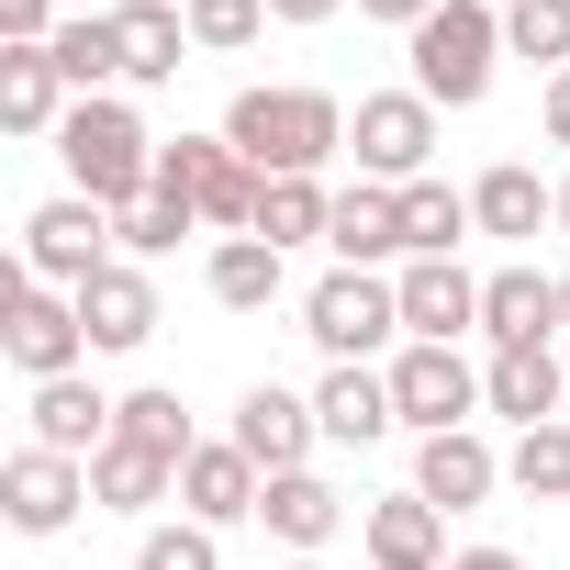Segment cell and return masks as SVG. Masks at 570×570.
<instances>
[{"label":"cell","mask_w":570,"mask_h":570,"mask_svg":"<svg viewBox=\"0 0 570 570\" xmlns=\"http://www.w3.org/2000/svg\"><path fill=\"white\" fill-rule=\"evenodd\" d=\"M90 503V459H57V448H12L0 459V514H12V537H68Z\"/></svg>","instance_id":"cell-9"},{"label":"cell","mask_w":570,"mask_h":570,"mask_svg":"<svg viewBox=\"0 0 570 570\" xmlns=\"http://www.w3.org/2000/svg\"><path fill=\"white\" fill-rule=\"evenodd\" d=\"M325 224H336V190L325 179H268L257 190V235L292 257V246H325Z\"/></svg>","instance_id":"cell-29"},{"label":"cell","mask_w":570,"mask_h":570,"mask_svg":"<svg viewBox=\"0 0 570 570\" xmlns=\"http://www.w3.org/2000/svg\"><path fill=\"white\" fill-rule=\"evenodd\" d=\"M448 570H525V559H514V548H459Z\"/></svg>","instance_id":"cell-41"},{"label":"cell","mask_w":570,"mask_h":570,"mask_svg":"<svg viewBox=\"0 0 570 570\" xmlns=\"http://www.w3.org/2000/svg\"><path fill=\"white\" fill-rule=\"evenodd\" d=\"M257 525H268L279 548H292V559H314V548L347 525V492H336L325 470H279V481L257 492Z\"/></svg>","instance_id":"cell-20"},{"label":"cell","mask_w":570,"mask_h":570,"mask_svg":"<svg viewBox=\"0 0 570 570\" xmlns=\"http://www.w3.org/2000/svg\"><path fill=\"white\" fill-rule=\"evenodd\" d=\"M481 403L525 436V425H559L570 414V370L548 358V347H492V370H481Z\"/></svg>","instance_id":"cell-16"},{"label":"cell","mask_w":570,"mask_h":570,"mask_svg":"<svg viewBox=\"0 0 570 570\" xmlns=\"http://www.w3.org/2000/svg\"><path fill=\"white\" fill-rule=\"evenodd\" d=\"M79 325H90V358H135V347L157 336V279H146L135 257H112L90 292H79Z\"/></svg>","instance_id":"cell-15"},{"label":"cell","mask_w":570,"mask_h":570,"mask_svg":"<svg viewBox=\"0 0 570 570\" xmlns=\"http://www.w3.org/2000/svg\"><path fill=\"white\" fill-rule=\"evenodd\" d=\"M358 537H370V570H448V514L425 492H381Z\"/></svg>","instance_id":"cell-18"},{"label":"cell","mask_w":570,"mask_h":570,"mask_svg":"<svg viewBox=\"0 0 570 570\" xmlns=\"http://www.w3.org/2000/svg\"><path fill=\"white\" fill-rule=\"evenodd\" d=\"M559 235H570V179H559Z\"/></svg>","instance_id":"cell-43"},{"label":"cell","mask_w":570,"mask_h":570,"mask_svg":"<svg viewBox=\"0 0 570 570\" xmlns=\"http://www.w3.org/2000/svg\"><path fill=\"white\" fill-rule=\"evenodd\" d=\"M347 0H268V23H336Z\"/></svg>","instance_id":"cell-40"},{"label":"cell","mask_w":570,"mask_h":570,"mask_svg":"<svg viewBox=\"0 0 570 570\" xmlns=\"http://www.w3.org/2000/svg\"><path fill=\"white\" fill-rule=\"evenodd\" d=\"M492 12H514V0H492Z\"/></svg>","instance_id":"cell-45"},{"label":"cell","mask_w":570,"mask_h":570,"mask_svg":"<svg viewBox=\"0 0 570 570\" xmlns=\"http://www.w3.org/2000/svg\"><path fill=\"white\" fill-rule=\"evenodd\" d=\"M46 57H57V79H68L79 101H101V90L124 79V35H112V12H79V23H57V46H46Z\"/></svg>","instance_id":"cell-28"},{"label":"cell","mask_w":570,"mask_h":570,"mask_svg":"<svg viewBox=\"0 0 570 570\" xmlns=\"http://www.w3.org/2000/svg\"><path fill=\"white\" fill-rule=\"evenodd\" d=\"M481 336L492 347H548L559 336V268H492L481 279Z\"/></svg>","instance_id":"cell-19"},{"label":"cell","mask_w":570,"mask_h":570,"mask_svg":"<svg viewBox=\"0 0 570 570\" xmlns=\"http://www.w3.org/2000/svg\"><path fill=\"white\" fill-rule=\"evenodd\" d=\"M279 570H325V559H279Z\"/></svg>","instance_id":"cell-44"},{"label":"cell","mask_w":570,"mask_h":570,"mask_svg":"<svg viewBox=\"0 0 570 570\" xmlns=\"http://www.w3.org/2000/svg\"><path fill=\"white\" fill-rule=\"evenodd\" d=\"M503 57H537L559 79L570 68V0H514V12H503Z\"/></svg>","instance_id":"cell-33"},{"label":"cell","mask_w":570,"mask_h":570,"mask_svg":"<svg viewBox=\"0 0 570 570\" xmlns=\"http://www.w3.org/2000/svg\"><path fill=\"white\" fill-rule=\"evenodd\" d=\"M325 246H336V268H381V257H414V246H403V190H381V179L336 190V224H325Z\"/></svg>","instance_id":"cell-22"},{"label":"cell","mask_w":570,"mask_h":570,"mask_svg":"<svg viewBox=\"0 0 570 570\" xmlns=\"http://www.w3.org/2000/svg\"><path fill=\"white\" fill-rule=\"evenodd\" d=\"M459 235H470V190L414 179V190H403V246H414V257H459Z\"/></svg>","instance_id":"cell-30"},{"label":"cell","mask_w":570,"mask_h":570,"mask_svg":"<svg viewBox=\"0 0 570 570\" xmlns=\"http://www.w3.org/2000/svg\"><path fill=\"white\" fill-rule=\"evenodd\" d=\"M112 246H124V224L90 190H57V202L23 213V279H46V292H90V279L112 268Z\"/></svg>","instance_id":"cell-5"},{"label":"cell","mask_w":570,"mask_h":570,"mask_svg":"<svg viewBox=\"0 0 570 570\" xmlns=\"http://www.w3.org/2000/svg\"><path fill=\"white\" fill-rule=\"evenodd\" d=\"M112 436H124V448H157V459H190V448H202L190 414H179V392H157V381L124 392V425H112Z\"/></svg>","instance_id":"cell-32"},{"label":"cell","mask_w":570,"mask_h":570,"mask_svg":"<svg viewBox=\"0 0 570 570\" xmlns=\"http://www.w3.org/2000/svg\"><path fill=\"white\" fill-rule=\"evenodd\" d=\"M202 279H213V303H224V314H268L279 292H292V257H279L268 235H224Z\"/></svg>","instance_id":"cell-25"},{"label":"cell","mask_w":570,"mask_h":570,"mask_svg":"<svg viewBox=\"0 0 570 570\" xmlns=\"http://www.w3.org/2000/svg\"><path fill=\"white\" fill-rule=\"evenodd\" d=\"M224 436H235V448H246V459L279 481V470H314V436H325V425H314V403H303V392L257 381V392L235 403V425H224Z\"/></svg>","instance_id":"cell-14"},{"label":"cell","mask_w":570,"mask_h":570,"mask_svg":"<svg viewBox=\"0 0 570 570\" xmlns=\"http://www.w3.org/2000/svg\"><path fill=\"white\" fill-rule=\"evenodd\" d=\"M57 157H68V190H90L112 224L135 213V202H157V135L135 124V101H68V124H57Z\"/></svg>","instance_id":"cell-2"},{"label":"cell","mask_w":570,"mask_h":570,"mask_svg":"<svg viewBox=\"0 0 570 570\" xmlns=\"http://www.w3.org/2000/svg\"><path fill=\"white\" fill-rule=\"evenodd\" d=\"M403 57H414V90L436 112H470L492 90V68H503V12H492V0H448V12H425L403 35Z\"/></svg>","instance_id":"cell-3"},{"label":"cell","mask_w":570,"mask_h":570,"mask_svg":"<svg viewBox=\"0 0 570 570\" xmlns=\"http://www.w3.org/2000/svg\"><path fill=\"white\" fill-rule=\"evenodd\" d=\"M358 12H370V23H403V35H414L425 12H448V0H358Z\"/></svg>","instance_id":"cell-39"},{"label":"cell","mask_w":570,"mask_h":570,"mask_svg":"<svg viewBox=\"0 0 570 570\" xmlns=\"http://www.w3.org/2000/svg\"><path fill=\"white\" fill-rule=\"evenodd\" d=\"M157 190L190 202V213L224 224V235H257V190H268V179H257L224 135H168V146H157Z\"/></svg>","instance_id":"cell-7"},{"label":"cell","mask_w":570,"mask_h":570,"mask_svg":"<svg viewBox=\"0 0 570 570\" xmlns=\"http://www.w3.org/2000/svg\"><path fill=\"white\" fill-rule=\"evenodd\" d=\"M112 35H124V79H179L202 46H190V12H179V0H124V12H112Z\"/></svg>","instance_id":"cell-23"},{"label":"cell","mask_w":570,"mask_h":570,"mask_svg":"<svg viewBox=\"0 0 570 570\" xmlns=\"http://www.w3.org/2000/svg\"><path fill=\"white\" fill-rule=\"evenodd\" d=\"M392 292H403V336H414V347H459V336L481 325V279H470L459 257H403Z\"/></svg>","instance_id":"cell-12"},{"label":"cell","mask_w":570,"mask_h":570,"mask_svg":"<svg viewBox=\"0 0 570 570\" xmlns=\"http://www.w3.org/2000/svg\"><path fill=\"white\" fill-rule=\"evenodd\" d=\"M0 46H57V0H0Z\"/></svg>","instance_id":"cell-37"},{"label":"cell","mask_w":570,"mask_h":570,"mask_svg":"<svg viewBox=\"0 0 570 570\" xmlns=\"http://www.w3.org/2000/svg\"><path fill=\"white\" fill-rule=\"evenodd\" d=\"M537 124H548V146H570V68L548 79V101H537Z\"/></svg>","instance_id":"cell-38"},{"label":"cell","mask_w":570,"mask_h":570,"mask_svg":"<svg viewBox=\"0 0 570 570\" xmlns=\"http://www.w3.org/2000/svg\"><path fill=\"white\" fill-rule=\"evenodd\" d=\"M190 224H202V213H190V202H168V190H157V202H135V213H124V257H168V246H179V235H190Z\"/></svg>","instance_id":"cell-36"},{"label":"cell","mask_w":570,"mask_h":570,"mask_svg":"<svg viewBox=\"0 0 570 570\" xmlns=\"http://www.w3.org/2000/svg\"><path fill=\"white\" fill-rule=\"evenodd\" d=\"M303 336L336 358V370H370L392 336H403V292L381 268H325L314 292H303Z\"/></svg>","instance_id":"cell-4"},{"label":"cell","mask_w":570,"mask_h":570,"mask_svg":"<svg viewBox=\"0 0 570 570\" xmlns=\"http://www.w3.org/2000/svg\"><path fill=\"white\" fill-rule=\"evenodd\" d=\"M168 492H179V459H157V448H124L112 436L90 459V514H157Z\"/></svg>","instance_id":"cell-27"},{"label":"cell","mask_w":570,"mask_h":570,"mask_svg":"<svg viewBox=\"0 0 570 570\" xmlns=\"http://www.w3.org/2000/svg\"><path fill=\"white\" fill-rule=\"evenodd\" d=\"M314 425H325V448H381V436L403 425V403H392V370H325V392H314Z\"/></svg>","instance_id":"cell-21"},{"label":"cell","mask_w":570,"mask_h":570,"mask_svg":"<svg viewBox=\"0 0 570 570\" xmlns=\"http://www.w3.org/2000/svg\"><path fill=\"white\" fill-rule=\"evenodd\" d=\"M23 425H35V448H57V459H101V448H112V425H124V403H112V392H90V370H68V381H35Z\"/></svg>","instance_id":"cell-13"},{"label":"cell","mask_w":570,"mask_h":570,"mask_svg":"<svg viewBox=\"0 0 570 570\" xmlns=\"http://www.w3.org/2000/svg\"><path fill=\"white\" fill-rule=\"evenodd\" d=\"M503 481L537 492V503H570V414H559V425H525V436L503 448Z\"/></svg>","instance_id":"cell-31"},{"label":"cell","mask_w":570,"mask_h":570,"mask_svg":"<svg viewBox=\"0 0 570 570\" xmlns=\"http://www.w3.org/2000/svg\"><path fill=\"white\" fill-rule=\"evenodd\" d=\"M135 570H224V537L190 525V514H179V525H146V537H135Z\"/></svg>","instance_id":"cell-35"},{"label":"cell","mask_w":570,"mask_h":570,"mask_svg":"<svg viewBox=\"0 0 570 570\" xmlns=\"http://www.w3.org/2000/svg\"><path fill=\"white\" fill-rule=\"evenodd\" d=\"M179 12H190V46L202 57H235V46L268 35V0H179Z\"/></svg>","instance_id":"cell-34"},{"label":"cell","mask_w":570,"mask_h":570,"mask_svg":"<svg viewBox=\"0 0 570 570\" xmlns=\"http://www.w3.org/2000/svg\"><path fill=\"white\" fill-rule=\"evenodd\" d=\"M257 492H268V470H257L235 436H202V448L179 459V514H190V525H213V537H224V525H246V514H257Z\"/></svg>","instance_id":"cell-11"},{"label":"cell","mask_w":570,"mask_h":570,"mask_svg":"<svg viewBox=\"0 0 570 570\" xmlns=\"http://www.w3.org/2000/svg\"><path fill=\"white\" fill-rule=\"evenodd\" d=\"M224 146H235L257 179H325V157L347 146V101H336V90H235Z\"/></svg>","instance_id":"cell-1"},{"label":"cell","mask_w":570,"mask_h":570,"mask_svg":"<svg viewBox=\"0 0 570 570\" xmlns=\"http://www.w3.org/2000/svg\"><path fill=\"white\" fill-rule=\"evenodd\" d=\"M470 224L481 235H537V224H559V179H537V168H481L470 179Z\"/></svg>","instance_id":"cell-26"},{"label":"cell","mask_w":570,"mask_h":570,"mask_svg":"<svg viewBox=\"0 0 570 570\" xmlns=\"http://www.w3.org/2000/svg\"><path fill=\"white\" fill-rule=\"evenodd\" d=\"M414 492H425L436 514H470V503H492V492H503V459L481 448V425L425 436V448H414Z\"/></svg>","instance_id":"cell-17"},{"label":"cell","mask_w":570,"mask_h":570,"mask_svg":"<svg viewBox=\"0 0 570 570\" xmlns=\"http://www.w3.org/2000/svg\"><path fill=\"white\" fill-rule=\"evenodd\" d=\"M68 101H79V90L57 79L46 46H0V124H12V135H57Z\"/></svg>","instance_id":"cell-24"},{"label":"cell","mask_w":570,"mask_h":570,"mask_svg":"<svg viewBox=\"0 0 570 570\" xmlns=\"http://www.w3.org/2000/svg\"><path fill=\"white\" fill-rule=\"evenodd\" d=\"M392 403H403V425L414 436H459L470 414H481V370L459 358V347H392Z\"/></svg>","instance_id":"cell-10"},{"label":"cell","mask_w":570,"mask_h":570,"mask_svg":"<svg viewBox=\"0 0 570 570\" xmlns=\"http://www.w3.org/2000/svg\"><path fill=\"white\" fill-rule=\"evenodd\" d=\"M0 358L23 381H68L90 358V325H79V292H46V279H12V303H0Z\"/></svg>","instance_id":"cell-8"},{"label":"cell","mask_w":570,"mask_h":570,"mask_svg":"<svg viewBox=\"0 0 570 570\" xmlns=\"http://www.w3.org/2000/svg\"><path fill=\"white\" fill-rule=\"evenodd\" d=\"M347 157H358V179H381V190L436 179V101H425V90H370V101L347 112Z\"/></svg>","instance_id":"cell-6"},{"label":"cell","mask_w":570,"mask_h":570,"mask_svg":"<svg viewBox=\"0 0 570 570\" xmlns=\"http://www.w3.org/2000/svg\"><path fill=\"white\" fill-rule=\"evenodd\" d=\"M559 336H570V268H559Z\"/></svg>","instance_id":"cell-42"}]
</instances>
